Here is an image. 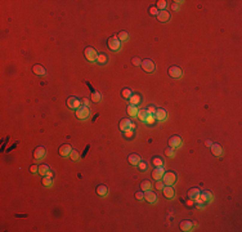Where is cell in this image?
I'll return each mask as SVG.
<instances>
[{
  "instance_id": "obj_1",
  "label": "cell",
  "mask_w": 242,
  "mask_h": 232,
  "mask_svg": "<svg viewBox=\"0 0 242 232\" xmlns=\"http://www.w3.org/2000/svg\"><path fill=\"white\" fill-rule=\"evenodd\" d=\"M75 111H76L75 115L79 120H86L90 116V110H89V107H86V106H80L79 109L75 110Z\"/></svg>"
},
{
  "instance_id": "obj_2",
  "label": "cell",
  "mask_w": 242,
  "mask_h": 232,
  "mask_svg": "<svg viewBox=\"0 0 242 232\" xmlns=\"http://www.w3.org/2000/svg\"><path fill=\"white\" fill-rule=\"evenodd\" d=\"M84 55H85L86 61H89V62H96V61H97V57H98V53H97L96 49L92 48V46H86L85 50H84Z\"/></svg>"
},
{
  "instance_id": "obj_3",
  "label": "cell",
  "mask_w": 242,
  "mask_h": 232,
  "mask_svg": "<svg viewBox=\"0 0 242 232\" xmlns=\"http://www.w3.org/2000/svg\"><path fill=\"white\" fill-rule=\"evenodd\" d=\"M162 182L165 183V186H173L176 182V174L174 171H167L162 175Z\"/></svg>"
},
{
  "instance_id": "obj_4",
  "label": "cell",
  "mask_w": 242,
  "mask_h": 232,
  "mask_svg": "<svg viewBox=\"0 0 242 232\" xmlns=\"http://www.w3.org/2000/svg\"><path fill=\"white\" fill-rule=\"evenodd\" d=\"M119 128H120V130L124 133V132L129 130V129H134L135 128V124H134L130 119H121V121L119 124Z\"/></svg>"
},
{
  "instance_id": "obj_5",
  "label": "cell",
  "mask_w": 242,
  "mask_h": 232,
  "mask_svg": "<svg viewBox=\"0 0 242 232\" xmlns=\"http://www.w3.org/2000/svg\"><path fill=\"white\" fill-rule=\"evenodd\" d=\"M107 45H108V48L114 52H117L120 48H121V41L119 40L116 36H111L108 40H107Z\"/></svg>"
},
{
  "instance_id": "obj_6",
  "label": "cell",
  "mask_w": 242,
  "mask_h": 232,
  "mask_svg": "<svg viewBox=\"0 0 242 232\" xmlns=\"http://www.w3.org/2000/svg\"><path fill=\"white\" fill-rule=\"evenodd\" d=\"M140 67L143 68L146 72H153L155 68H156V64H155V62L152 61V59H143Z\"/></svg>"
},
{
  "instance_id": "obj_7",
  "label": "cell",
  "mask_w": 242,
  "mask_h": 232,
  "mask_svg": "<svg viewBox=\"0 0 242 232\" xmlns=\"http://www.w3.org/2000/svg\"><path fill=\"white\" fill-rule=\"evenodd\" d=\"M198 199H200V203H204V204H209L213 201L214 196L213 193L210 191H201L200 192V196H198Z\"/></svg>"
},
{
  "instance_id": "obj_8",
  "label": "cell",
  "mask_w": 242,
  "mask_h": 232,
  "mask_svg": "<svg viewBox=\"0 0 242 232\" xmlns=\"http://www.w3.org/2000/svg\"><path fill=\"white\" fill-rule=\"evenodd\" d=\"M167 74H169V76L173 77V79H179V77H182V75H183V71H182L178 66H171V67H169V70H167Z\"/></svg>"
},
{
  "instance_id": "obj_9",
  "label": "cell",
  "mask_w": 242,
  "mask_h": 232,
  "mask_svg": "<svg viewBox=\"0 0 242 232\" xmlns=\"http://www.w3.org/2000/svg\"><path fill=\"white\" fill-rule=\"evenodd\" d=\"M200 188H197V187H193V188H189L188 190V199H191V200H193L194 203H200V199H198V196H200Z\"/></svg>"
},
{
  "instance_id": "obj_10",
  "label": "cell",
  "mask_w": 242,
  "mask_h": 232,
  "mask_svg": "<svg viewBox=\"0 0 242 232\" xmlns=\"http://www.w3.org/2000/svg\"><path fill=\"white\" fill-rule=\"evenodd\" d=\"M81 106V101L76 97H70L67 100V107L71 110H77Z\"/></svg>"
},
{
  "instance_id": "obj_11",
  "label": "cell",
  "mask_w": 242,
  "mask_h": 232,
  "mask_svg": "<svg viewBox=\"0 0 242 232\" xmlns=\"http://www.w3.org/2000/svg\"><path fill=\"white\" fill-rule=\"evenodd\" d=\"M167 142H169V147L174 148V150L182 146V138H180L179 135H173V137H170Z\"/></svg>"
},
{
  "instance_id": "obj_12",
  "label": "cell",
  "mask_w": 242,
  "mask_h": 232,
  "mask_svg": "<svg viewBox=\"0 0 242 232\" xmlns=\"http://www.w3.org/2000/svg\"><path fill=\"white\" fill-rule=\"evenodd\" d=\"M58 152H59V155L60 156H63V157H68L70 156V153L72 152V146L71 144H62L59 147V150H58Z\"/></svg>"
},
{
  "instance_id": "obj_13",
  "label": "cell",
  "mask_w": 242,
  "mask_h": 232,
  "mask_svg": "<svg viewBox=\"0 0 242 232\" xmlns=\"http://www.w3.org/2000/svg\"><path fill=\"white\" fill-rule=\"evenodd\" d=\"M144 200L149 204H155L157 201V195L155 192H152V190L144 191Z\"/></svg>"
},
{
  "instance_id": "obj_14",
  "label": "cell",
  "mask_w": 242,
  "mask_h": 232,
  "mask_svg": "<svg viewBox=\"0 0 242 232\" xmlns=\"http://www.w3.org/2000/svg\"><path fill=\"white\" fill-rule=\"evenodd\" d=\"M165 174V169H164V166H156L155 169L152 170V178L153 179H162V175Z\"/></svg>"
},
{
  "instance_id": "obj_15",
  "label": "cell",
  "mask_w": 242,
  "mask_h": 232,
  "mask_svg": "<svg viewBox=\"0 0 242 232\" xmlns=\"http://www.w3.org/2000/svg\"><path fill=\"white\" fill-rule=\"evenodd\" d=\"M194 226H196V223H193V222H191V221H183V222H180V225H179L180 230L184 231V232L192 231Z\"/></svg>"
},
{
  "instance_id": "obj_16",
  "label": "cell",
  "mask_w": 242,
  "mask_h": 232,
  "mask_svg": "<svg viewBox=\"0 0 242 232\" xmlns=\"http://www.w3.org/2000/svg\"><path fill=\"white\" fill-rule=\"evenodd\" d=\"M45 148L43 147V146H39V147H36L35 150H34V159H36V160H40V159H44L45 156Z\"/></svg>"
},
{
  "instance_id": "obj_17",
  "label": "cell",
  "mask_w": 242,
  "mask_h": 232,
  "mask_svg": "<svg viewBox=\"0 0 242 232\" xmlns=\"http://www.w3.org/2000/svg\"><path fill=\"white\" fill-rule=\"evenodd\" d=\"M155 117H156L157 121H164L167 117V112L165 109H156V112H155Z\"/></svg>"
},
{
  "instance_id": "obj_18",
  "label": "cell",
  "mask_w": 242,
  "mask_h": 232,
  "mask_svg": "<svg viewBox=\"0 0 242 232\" xmlns=\"http://www.w3.org/2000/svg\"><path fill=\"white\" fill-rule=\"evenodd\" d=\"M32 72L35 75H37V76H40V77H43V76H45V68L41 66V64H39V63H35L32 66Z\"/></svg>"
},
{
  "instance_id": "obj_19",
  "label": "cell",
  "mask_w": 242,
  "mask_h": 232,
  "mask_svg": "<svg viewBox=\"0 0 242 232\" xmlns=\"http://www.w3.org/2000/svg\"><path fill=\"white\" fill-rule=\"evenodd\" d=\"M160 22H167L170 18V13L166 10H158V14L156 16Z\"/></svg>"
},
{
  "instance_id": "obj_20",
  "label": "cell",
  "mask_w": 242,
  "mask_h": 232,
  "mask_svg": "<svg viewBox=\"0 0 242 232\" xmlns=\"http://www.w3.org/2000/svg\"><path fill=\"white\" fill-rule=\"evenodd\" d=\"M162 192H164V195H165L166 199H173V197L175 196V191H174V188H173V186H165Z\"/></svg>"
},
{
  "instance_id": "obj_21",
  "label": "cell",
  "mask_w": 242,
  "mask_h": 232,
  "mask_svg": "<svg viewBox=\"0 0 242 232\" xmlns=\"http://www.w3.org/2000/svg\"><path fill=\"white\" fill-rule=\"evenodd\" d=\"M211 153L215 155V156H222V155H223V148H222V146L218 144V143L211 144Z\"/></svg>"
},
{
  "instance_id": "obj_22",
  "label": "cell",
  "mask_w": 242,
  "mask_h": 232,
  "mask_svg": "<svg viewBox=\"0 0 242 232\" xmlns=\"http://www.w3.org/2000/svg\"><path fill=\"white\" fill-rule=\"evenodd\" d=\"M140 160L142 159H140V156L138 153H131V155H129V157H128L129 164H131V165H138Z\"/></svg>"
},
{
  "instance_id": "obj_23",
  "label": "cell",
  "mask_w": 242,
  "mask_h": 232,
  "mask_svg": "<svg viewBox=\"0 0 242 232\" xmlns=\"http://www.w3.org/2000/svg\"><path fill=\"white\" fill-rule=\"evenodd\" d=\"M138 111H139V109H138V106H134V105H129L128 109H126V112L129 116H131V117H134V116H137Z\"/></svg>"
},
{
  "instance_id": "obj_24",
  "label": "cell",
  "mask_w": 242,
  "mask_h": 232,
  "mask_svg": "<svg viewBox=\"0 0 242 232\" xmlns=\"http://www.w3.org/2000/svg\"><path fill=\"white\" fill-rule=\"evenodd\" d=\"M147 116H148V111H147V109H142V110L138 111V114H137V117L139 119L142 123H144V121H146Z\"/></svg>"
},
{
  "instance_id": "obj_25",
  "label": "cell",
  "mask_w": 242,
  "mask_h": 232,
  "mask_svg": "<svg viewBox=\"0 0 242 232\" xmlns=\"http://www.w3.org/2000/svg\"><path fill=\"white\" fill-rule=\"evenodd\" d=\"M50 171V168H49V165H46V164H43V165H39V174L40 175H48V173Z\"/></svg>"
},
{
  "instance_id": "obj_26",
  "label": "cell",
  "mask_w": 242,
  "mask_h": 232,
  "mask_svg": "<svg viewBox=\"0 0 242 232\" xmlns=\"http://www.w3.org/2000/svg\"><path fill=\"white\" fill-rule=\"evenodd\" d=\"M97 193L99 196H107V193H108V188L105 184H99L97 187Z\"/></svg>"
},
{
  "instance_id": "obj_27",
  "label": "cell",
  "mask_w": 242,
  "mask_h": 232,
  "mask_svg": "<svg viewBox=\"0 0 242 232\" xmlns=\"http://www.w3.org/2000/svg\"><path fill=\"white\" fill-rule=\"evenodd\" d=\"M43 186L44 187H52V184H53V177H49V175H44V178L41 180Z\"/></svg>"
},
{
  "instance_id": "obj_28",
  "label": "cell",
  "mask_w": 242,
  "mask_h": 232,
  "mask_svg": "<svg viewBox=\"0 0 242 232\" xmlns=\"http://www.w3.org/2000/svg\"><path fill=\"white\" fill-rule=\"evenodd\" d=\"M130 105H134V106H138L139 103L142 102V98H140V96L139 94H133V96L130 97Z\"/></svg>"
},
{
  "instance_id": "obj_29",
  "label": "cell",
  "mask_w": 242,
  "mask_h": 232,
  "mask_svg": "<svg viewBox=\"0 0 242 232\" xmlns=\"http://www.w3.org/2000/svg\"><path fill=\"white\" fill-rule=\"evenodd\" d=\"M121 96H122L124 100H130V97L133 96L131 89H129V88H124L122 90H121Z\"/></svg>"
},
{
  "instance_id": "obj_30",
  "label": "cell",
  "mask_w": 242,
  "mask_h": 232,
  "mask_svg": "<svg viewBox=\"0 0 242 232\" xmlns=\"http://www.w3.org/2000/svg\"><path fill=\"white\" fill-rule=\"evenodd\" d=\"M140 188H142V191H148V190H151L152 188V183L149 182V180H142V183H140Z\"/></svg>"
},
{
  "instance_id": "obj_31",
  "label": "cell",
  "mask_w": 242,
  "mask_h": 232,
  "mask_svg": "<svg viewBox=\"0 0 242 232\" xmlns=\"http://www.w3.org/2000/svg\"><path fill=\"white\" fill-rule=\"evenodd\" d=\"M107 61H108V57H107L105 53H99V54H98L97 62H98L99 64H105V63H107Z\"/></svg>"
},
{
  "instance_id": "obj_32",
  "label": "cell",
  "mask_w": 242,
  "mask_h": 232,
  "mask_svg": "<svg viewBox=\"0 0 242 232\" xmlns=\"http://www.w3.org/2000/svg\"><path fill=\"white\" fill-rule=\"evenodd\" d=\"M119 39V40L122 43V41H126V40H129V34L126 32V31H121V32H119L117 34V36H116Z\"/></svg>"
},
{
  "instance_id": "obj_33",
  "label": "cell",
  "mask_w": 242,
  "mask_h": 232,
  "mask_svg": "<svg viewBox=\"0 0 242 232\" xmlns=\"http://www.w3.org/2000/svg\"><path fill=\"white\" fill-rule=\"evenodd\" d=\"M92 101L96 102V103L101 102V101H102V94L98 93V92H93V93H92Z\"/></svg>"
},
{
  "instance_id": "obj_34",
  "label": "cell",
  "mask_w": 242,
  "mask_h": 232,
  "mask_svg": "<svg viewBox=\"0 0 242 232\" xmlns=\"http://www.w3.org/2000/svg\"><path fill=\"white\" fill-rule=\"evenodd\" d=\"M155 121H156V117H155V115H152V114H148V116H147V119H146V124H148V125H153L155 124Z\"/></svg>"
},
{
  "instance_id": "obj_35",
  "label": "cell",
  "mask_w": 242,
  "mask_h": 232,
  "mask_svg": "<svg viewBox=\"0 0 242 232\" xmlns=\"http://www.w3.org/2000/svg\"><path fill=\"white\" fill-rule=\"evenodd\" d=\"M166 1L165 0H158L157 1V5H156V8L157 9H160V10H165V8H166Z\"/></svg>"
},
{
  "instance_id": "obj_36",
  "label": "cell",
  "mask_w": 242,
  "mask_h": 232,
  "mask_svg": "<svg viewBox=\"0 0 242 232\" xmlns=\"http://www.w3.org/2000/svg\"><path fill=\"white\" fill-rule=\"evenodd\" d=\"M70 159H71V160H73V161H77L80 159V153L77 152V151H75V150H72V152L70 153Z\"/></svg>"
},
{
  "instance_id": "obj_37",
  "label": "cell",
  "mask_w": 242,
  "mask_h": 232,
  "mask_svg": "<svg viewBox=\"0 0 242 232\" xmlns=\"http://www.w3.org/2000/svg\"><path fill=\"white\" fill-rule=\"evenodd\" d=\"M165 155H166L167 157H174V156H175V151H174V148L167 147V148L165 150Z\"/></svg>"
},
{
  "instance_id": "obj_38",
  "label": "cell",
  "mask_w": 242,
  "mask_h": 232,
  "mask_svg": "<svg viewBox=\"0 0 242 232\" xmlns=\"http://www.w3.org/2000/svg\"><path fill=\"white\" fill-rule=\"evenodd\" d=\"M152 162H153L155 166H164V161H162L161 157H155L152 160Z\"/></svg>"
},
{
  "instance_id": "obj_39",
  "label": "cell",
  "mask_w": 242,
  "mask_h": 232,
  "mask_svg": "<svg viewBox=\"0 0 242 232\" xmlns=\"http://www.w3.org/2000/svg\"><path fill=\"white\" fill-rule=\"evenodd\" d=\"M147 168H148V165H147V162L146 161H139V164H138V169H139L140 171H146L147 170Z\"/></svg>"
},
{
  "instance_id": "obj_40",
  "label": "cell",
  "mask_w": 242,
  "mask_h": 232,
  "mask_svg": "<svg viewBox=\"0 0 242 232\" xmlns=\"http://www.w3.org/2000/svg\"><path fill=\"white\" fill-rule=\"evenodd\" d=\"M155 187H156V190L162 191V190H164V187H165V183H164L161 179H158L157 182H156V184H155Z\"/></svg>"
},
{
  "instance_id": "obj_41",
  "label": "cell",
  "mask_w": 242,
  "mask_h": 232,
  "mask_svg": "<svg viewBox=\"0 0 242 232\" xmlns=\"http://www.w3.org/2000/svg\"><path fill=\"white\" fill-rule=\"evenodd\" d=\"M131 64H134L135 67H139L142 64V59L139 57H134V58H131Z\"/></svg>"
},
{
  "instance_id": "obj_42",
  "label": "cell",
  "mask_w": 242,
  "mask_h": 232,
  "mask_svg": "<svg viewBox=\"0 0 242 232\" xmlns=\"http://www.w3.org/2000/svg\"><path fill=\"white\" fill-rule=\"evenodd\" d=\"M124 135H125V138H128V139H131L133 137H134V129H129V130L124 132Z\"/></svg>"
},
{
  "instance_id": "obj_43",
  "label": "cell",
  "mask_w": 242,
  "mask_h": 232,
  "mask_svg": "<svg viewBox=\"0 0 242 232\" xmlns=\"http://www.w3.org/2000/svg\"><path fill=\"white\" fill-rule=\"evenodd\" d=\"M135 199L138 200V201H142V200H144V192L143 191H138L137 193H135Z\"/></svg>"
},
{
  "instance_id": "obj_44",
  "label": "cell",
  "mask_w": 242,
  "mask_h": 232,
  "mask_svg": "<svg viewBox=\"0 0 242 232\" xmlns=\"http://www.w3.org/2000/svg\"><path fill=\"white\" fill-rule=\"evenodd\" d=\"M148 12H149L151 16H157L158 14V9H157L156 7H151L149 9H148Z\"/></svg>"
},
{
  "instance_id": "obj_45",
  "label": "cell",
  "mask_w": 242,
  "mask_h": 232,
  "mask_svg": "<svg viewBox=\"0 0 242 232\" xmlns=\"http://www.w3.org/2000/svg\"><path fill=\"white\" fill-rule=\"evenodd\" d=\"M30 171H31L32 174H35V173H39V165H31V168H30Z\"/></svg>"
},
{
  "instance_id": "obj_46",
  "label": "cell",
  "mask_w": 242,
  "mask_h": 232,
  "mask_svg": "<svg viewBox=\"0 0 242 232\" xmlns=\"http://www.w3.org/2000/svg\"><path fill=\"white\" fill-rule=\"evenodd\" d=\"M147 111H148V114L155 115V112H156V109H155V106H149L148 109H147Z\"/></svg>"
},
{
  "instance_id": "obj_47",
  "label": "cell",
  "mask_w": 242,
  "mask_h": 232,
  "mask_svg": "<svg viewBox=\"0 0 242 232\" xmlns=\"http://www.w3.org/2000/svg\"><path fill=\"white\" fill-rule=\"evenodd\" d=\"M81 103H83L84 106H86V107H89V106H90V101L88 100V98H83V101H81Z\"/></svg>"
},
{
  "instance_id": "obj_48",
  "label": "cell",
  "mask_w": 242,
  "mask_h": 232,
  "mask_svg": "<svg viewBox=\"0 0 242 232\" xmlns=\"http://www.w3.org/2000/svg\"><path fill=\"white\" fill-rule=\"evenodd\" d=\"M196 206H197V209H204L205 208V204L204 203H196Z\"/></svg>"
},
{
  "instance_id": "obj_49",
  "label": "cell",
  "mask_w": 242,
  "mask_h": 232,
  "mask_svg": "<svg viewBox=\"0 0 242 232\" xmlns=\"http://www.w3.org/2000/svg\"><path fill=\"white\" fill-rule=\"evenodd\" d=\"M187 205H188V206H192V205H194V201L189 199V201H187Z\"/></svg>"
},
{
  "instance_id": "obj_50",
  "label": "cell",
  "mask_w": 242,
  "mask_h": 232,
  "mask_svg": "<svg viewBox=\"0 0 242 232\" xmlns=\"http://www.w3.org/2000/svg\"><path fill=\"white\" fill-rule=\"evenodd\" d=\"M171 8H173V9H174V10H176V9H178V4H173Z\"/></svg>"
}]
</instances>
